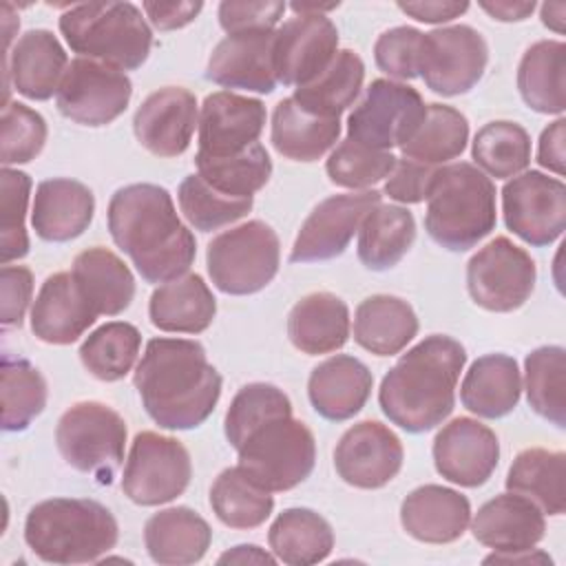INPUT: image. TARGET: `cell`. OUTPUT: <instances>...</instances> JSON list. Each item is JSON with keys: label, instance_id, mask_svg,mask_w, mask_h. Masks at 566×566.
<instances>
[{"label": "cell", "instance_id": "obj_3", "mask_svg": "<svg viewBox=\"0 0 566 566\" xmlns=\"http://www.w3.org/2000/svg\"><path fill=\"white\" fill-rule=\"evenodd\" d=\"M464 363L467 352L455 338L444 334L422 338L385 374L378 389L382 413L409 433L436 429L453 411Z\"/></svg>", "mask_w": 566, "mask_h": 566}, {"label": "cell", "instance_id": "obj_60", "mask_svg": "<svg viewBox=\"0 0 566 566\" xmlns=\"http://www.w3.org/2000/svg\"><path fill=\"white\" fill-rule=\"evenodd\" d=\"M480 9L486 11L493 20L500 22H522L531 18L535 11V2H511V0H495V2H480Z\"/></svg>", "mask_w": 566, "mask_h": 566}, {"label": "cell", "instance_id": "obj_36", "mask_svg": "<svg viewBox=\"0 0 566 566\" xmlns=\"http://www.w3.org/2000/svg\"><path fill=\"white\" fill-rule=\"evenodd\" d=\"M517 88L528 108L562 117L566 108V44L562 40L531 44L517 66Z\"/></svg>", "mask_w": 566, "mask_h": 566}, {"label": "cell", "instance_id": "obj_24", "mask_svg": "<svg viewBox=\"0 0 566 566\" xmlns=\"http://www.w3.org/2000/svg\"><path fill=\"white\" fill-rule=\"evenodd\" d=\"M97 312L80 292L71 272H55L42 283L31 307V332L49 345H71L95 323Z\"/></svg>", "mask_w": 566, "mask_h": 566}, {"label": "cell", "instance_id": "obj_62", "mask_svg": "<svg viewBox=\"0 0 566 566\" xmlns=\"http://www.w3.org/2000/svg\"><path fill=\"white\" fill-rule=\"evenodd\" d=\"M484 564H553L548 553L539 548H524V551H493L489 557H484Z\"/></svg>", "mask_w": 566, "mask_h": 566}, {"label": "cell", "instance_id": "obj_44", "mask_svg": "<svg viewBox=\"0 0 566 566\" xmlns=\"http://www.w3.org/2000/svg\"><path fill=\"white\" fill-rule=\"evenodd\" d=\"M469 142L467 117L447 104H427V115L413 137L400 146L402 155L429 166L444 164L464 153Z\"/></svg>", "mask_w": 566, "mask_h": 566}, {"label": "cell", "instance_id": "obj_9", "mask_svg": "<svg viewBox=\"0 0 566 566\" xmlns=\"http://www.w3.org/2000/svg\"><path fill=\"white\" fill-rule=\"evenodd\" d=\"M55 444L69 467L111 484L124 460L126 422L104 402H75L57 420Z\"/></svg>", "mask_w": 566, "mask_h": 566}, {"label": "cell", "instance_id": "obj_5", "mask_svg": "<svg viewBox=\"0 0 566 566\" xmlns=\"http://www.w3.org/2000/svg\"><path fill=\"white\" fill-rule=\"evenodd\" d=\"M495 221L491 177L469 161L436 168L427 192L424 228L438 245L451 252L471 250L491 234Z\"/></svg>", "mask_w": 566, "mask_h": 566}, {"label": "cell", "instance_id": "obj_16", "mask_svg": "<svg viewBox=\"0 0 566 566\" xmlns=\"http://www.w3.org/2000/svg\"><path fill=\"white\" fill-rule=\"evenodd\" d=\"M382 199L378 190H358L323 199L303 221L292 252V263H314L340 256L358 232L365 214Z\"/></svg>", "mask_w": 566, "mask_h": 566}, {"label": "cell", "instance_id": "obj_26", "mask_svg": "<svg viewBox=\"0 0 566 566\" xmlns=\"http://www.w3.org/2000/svg\"><path fill=\"white\" fill-rule=\"evenodd\" d=\"M95 212V197L88 186L66 177H53L38 184L31 208L35 234L51 243L77 239L88 230Z\"/></svg>", "mask_w": 566, "mask_h": 566}, {"label": "cell", "instance_id": "obj_10", "mask_svg": "<svg viewBox=\"0 0 566 566\" xmlns=\"http://www.w3.org/2000/svg\"><path fill=\"white\" fill-rule=\"evenodd\" d=\"M427 115L422 95L402 82L378 77L347 117V137L371 150L405 146Z\"/></svg>", "mask_w": 566, "mask_h": 566}, {"label": "cell", "instance_id": "obj_42", "mask_svg": "<svg viewBox=\"0 0 566 566\" xmlns=\"http://www.w3.org/2000/svg\"><path fill=\"white\" fill-rule=\"evenodd\" d=\"M142 349V334L126 321H111L91 332L82 347L84 369L104 382L122 380L135 365Z\"/></svg>", "mask_w": 566, "mask_h": 566}, {"label": "cell", "instance_id": "obj_48", "mask_svg": "<svg viewBox=\"0 0 566 566\" xmlns=\"http://www.w3.org/2000/svg\"><path fill=\"white\" fill-rule=\"evenodd\" d=\"M179 210L186 221L201 232H212L243 219L254 203V197H228L208 186L199 175H188L177 190Z\"/></svg>", "mask_w": 566, "mask_h": 566}, {"label": "cell", "instance_id": "obj_8", "mask_svg": "<svg viewBox=\"0 0 566 566\" xmlns=\"http://www.w3.org/2000/svg\"><path fill=\"white\" fill-rule=\"evenodd\" d=\"M281 243L259 219L217 234L206 250V268L217 290L232 296L261 292L279 272Z\"/></svg>", "mask_w": 566, "mask_h": 566}, {"label": "cell", "instance_id": "obj_32", "mask_svg": "<svg viewBox=\"0 0 566 566\" xmlns=\"http://www.w3.org/2000/svg\"><path fill=\"white\" fill-rule=\"evenodd\" d=\"M522 394V376L515 358L486 354L471 363L460 385L462 405L478 418L495 420L511 413Z\"/></svg>", "mask_w": 566, "mask_h": 566}, {"label": "cell", "instance_id": "obj_27", "mask_svg": "<svg viewBox=\"0 0 566 566\" xmlns=\"http://www.w3.org/2000/svg\"><path fill=\"white\" fill-rule=\"evenodd\" d=\"M371 387L374 376L365 363L347 354H336L312 369L307 396L318 416L343 422L365 407Z\"/></svg>", "mask_w": 566, "mask_h": 566}, {"label": "cell", "instance_id": "obj_50", "mask_svg": "<svg viewBox=\"0 0 566 566\" xmlns=\"http://www.w3.org/2000/svg\"><path fill=\"white\" fill-rule=\"evenodd\" d=\"M0 188V261L9 265L29 252L24 217L31 197V177L15 168H2Z\"/></svg>", "mask_w": 566, "mask_h": 566}, {"label": "cell", "instance_id": "obj_45", "mask_svg": "<svg viewBox=\"0 0 566 566\" xmlns=\"http://www.w3.org/2000/svg\"><path fill=\"white\" fill-rule=\"evenodd\" d=\"M471 157L486 177H515L531 164V135L515 122H489L475 133Z\"/></svg>", "mask_w": 566, "mask_h": 566}, {"label": "cell", "instance_id": "obj_21", "mask_svg": "<svg viewBox=\"0 0 566 566\" xmlns=\"http://www.w3.org/2000/svg\"><path fill=\"white\" fill-rule=\"evenodd\" d=\"M197 126V97L184 86H164L150 93L133 117L137 142L155 157L184 155Z\"/></svg>", "mask_w": 566, "mask_h": 566}, {"label": "cell", "instance_id": "obj_25", "mask_svg": "<svg viewBox=\"0 0 566 566\" xmlns=\"http://www.w3.org/2000/svg\"><path fill=\"white\" fill-rule=\"evenodd\" d=\"M469 522L467 495L442 484H422L400 504L402 528L424 544H451L464 535Z\"/></svg>", "mask_w": 566, "mask_h": 566}, {"label": "cell", "instance_id": "obj_47", "mask_svg": "<svg viewBox=\"0 0 566 566\" xmlns=\"http://www.w3.org/2000/svg\"><path fill=\"white\" fill-rule=\"evenodd\" d=\"M2 429H27L46 407V380L38 367L24 358H2Z\"/></svg>", "mask_w": 566, "mask_h": 566}, {"label": "cell", "instance_id": "obj_14", "mask_svg": "<svg viewBox=\"0 0 566 566\" xmlns=\"http://www.w3.org/2000/svg\"><path fill=\"white\" fill-rule=\"evenodd\" d=\"M502 214L506 228L524 243L551 245L566 228V186L539 170L520 172L502 188Z\"/></svg>", "mask_w": 566, "mask_h": 566}, {"label": "cell", "instance_id": "obj_20", "mask_svg": "<svg viewBox=\"0 0 566 566\" xmlns=\"http://www.w3.org/2000/svg\"><path fill=\"white\" fill-rule=\"evenodd\" d=\"M497 436L473 418H453L433 438L436 471L458 486H482L497 469Z\"/></svg>", "mask_w": 566, "mask_h": 566}, {"label": "cell", "instance_id": "obj_63", "mask_svg": "<svg viewBox=\"0 0 566 566\" xmlns=\"http://www.w3.org/2000/svg\"><path fill=\"white\" fill-rule=\"evenodd\" d=\"M564 15H566V4L564 2H544L539 7V18L542 24L548 27L555 33H564Z\"/></svg>", "mask_w": 566, "mask_h": 566}, {"label": "cell", "instance_id": "obj_2", "mask_svg": "<svg viewBox=\"0 0 566 566\" xmlns=\"http://www.w3.org/2000/svg\"><path fill=\"white\" fill-rule=\"evenodd\" d=\"M133 385L155 424L186 431L203 424L221 396V376L206 349L188 338H150Z\"/></svg>", "mask_w": 566, "mask_h": 566}, {"label": "cell", "instance_id": "obj_17", "mask_svg": "<svg viewBox=\"0 0 566 566\" xmlns=\"http://www.w3.org/2000/svg\"><path fill=\"white\" fill-rule=\"evenodd\" d=\"M405 460L400 438L378 420L349 427L336 449L334 469L338 478L356 489H380L389 484Z\"/></svg>", "mask_w": 566, "mask_h": 566}, {"label": "cell", "instance_id": "obj_39", "mask_svg": "<svg viewBox=\"0 0 566 566\" xmlns=\"http://www.w3.org/2000/svg\"><path fill=\"white\" fill-rule=\"evenodd\" d=\"M416 239L413 214L396 203H378L358 228V259L365 268L382 272L394 268Z\"/></svg>", "mask_w": 566, "mask_h": 566}, {"label": "cell", "instance_id": "obj_35", "mask_svg": "<svg viewBox=\"0 0 566 566\" xmlns=\"http://www.w3.org/2000/svg\"><path fill=\"white\" fill-rule=\"evenodd\" d=\"M340 137L338 117H321L301 108L294 97L281 99L272 111L270 139L279 155L292 161H316Z\"/></svg>", "mask_w": 566, "mask_h": 566}, {"label": "cell", "instance_id": "obj_55", "mask_svg": "<svg viewBox=\"0 0 566 566\" xmlns=\"http://www.w3.org/2000/svg\"><path fill=\"white\" fill-rule=\"evenodd\" d=\"M433 175H436V166H429L409 157L396 159L382 192L398 203H420L427 199Z\"/></svg>", "mask_w": 566, "mask_h": 566}, {"label": "cell", "instance_id": "obj_61", "mask_svg": "<svg viewBox=\"0 0 566 566\" xmlns=\"http://www.w3.org/2000/svg\"><path fill=\"white\" fill-rule=\"evenodd\" d=\"M217 564H276V557L256 544H239L219 555Z\"/></svg>", "mask_w": 566, "mask_h": 566}, {"label": "cell", "instance_id": "obj_34", "mask_svg": "<svg viewBox=\"0 0 566 566\" xmlns=\"http://www.w3.org/2000/svg\"><path fill=\"white\" fill-rule=\"evenodd\" d=\"M418 334L413 307L391 294H374L360 301L354 314V340L376 354H400Z\"/></svg>", "mask_w": 566, "mask_h": 566}, {"label": "cell", "instance_id": "obj_53", "mask_svg": "<svg viewBox=\"0 0 566 566\" xmlns=\"http://www.w3.org/2000/svg\"><path fill=\"white\" fill-rule=\"evenodd\" d=\"M422 33L413 27H394L378 35L374 44L376 66L396 80L418 77V53Z\"/></svg>", "mask_w": 566, "mask_h": 566}, {"label": "cell", "instance_id": "obj_4", "mask_svg": "<svg viewBox=\"0 0 566 566\" xmlns=\"http://www.w3.org/2000/svg\"><path fill=\"white\" fill-rule=\"evenodd\" d=\"M117 537L113 513L86 497L38 502L24 520V542L46 564H97L115 548Z\"/></svg>", "mask_w": 566, "mask_h": 566}, {"label": "cell", "instance_id": "obj_19", "mask_svg": "<svg viewBox=\"0 0 566 566\" xmlns=\"http://www.w3.org/2000/svg\"><path fill=\"white\" fill-rule=\"evenodd\" d=\"M265 104L232 91L210 93L199 113V157H230L259 144L265 128Z\"/></svg>", "mask_w": 566, "mask_h": 566}, {"label": "cell", "instance_id": "obj_33", "mask_svg": "<svg viewBox=\"0 0 566 566\" xmlns=\"http://www.w3.org/2000/svg\"><path fill=\"white\" fill-rule=\"evenodd\" d=\"M71 274L97 316L122 314L135 296V276L130 268L102 245L80 252Z\"/></svg>", "mask_w": 566, "mask_h": 566}, {"label": "cell", "instance_id": "obj_38", "mask_svg": "<svg viewBox=\"0 0 566 566\" xmlns=\"http://www.w3.org/2000/svg\"><path fill=\"white\" fill-rule=\"evenodd\" d=\"M566 453L548 449H524L506 473V491L531 500L546 515H562L566 509Z\"/></svg>", "mask_w": 566, "mask_h": 566}, {"label": "cell", "instance_id": "obj_23", "mask_svg": "<svg viewBox=\"0 0 566 566\" xmlns=\"http://www.w3.org/2000/svg\"><path fill=\"white\" fill-rule=\"evenodd\" d=\"M69 57L60 40L46 29L20 35L4 57V88L9 84L27 99L44 102L57 93Z\"/></svg>", "mask_w": 566, "mask_h": 566}, {"label": "cell", "instance_id": "obj_22", "mask_svg": "<svg viewBox=\"0 0 566 566\" xmlns=\"http://www.w3.org/2000/svg\"><path fill=\"white\" fill-rule=\"evenodd\" d=\"M206 77L223 88L272 93L279 84L274 73V29L226 35L210 53Z\"/></svg>", "mask_w": 566, "mask_h": 566}, {"label": "cell", "instance_id": "obj_37", "mask_svg": "<svg viewBox=\"0 0 566 566\" xmlns=\"http://www.w3.org/2000/svg\"><path fill=\"white\" fill-rule=\"evenodd\" d=\"M268 544L276 562L312 566L325 562L334 548L329 522L312 509H285L268 531Z\"/></svg>", "mask_w": 566, "mask_h": 566}, {"label": "cell", "instance_id": "obj_41", "mask_svg": "<svg viewBox=\"0 0 566 566\" xmlns=\"http://www.w3.org/2000/svg\"><path fill=\"white\" fill-rule=\"evenodd\" d=\"M210 506L221 524L250 531L272 515L274 497L237 464L223 469L214 478L210 486Z\"/></svg>", "mask_w": 566, "mask_h": 566}, {"label": "cell", "instance_id": "obj_1", "mask_svg": "<svg viewBox=\"0 0 566 566\" xmlns=\"http://www.w3.org/2000/svg\"><path fill=\"white\" fill-rule=\"evenodd\" d=\"M106 221L115 245L146 283H168L188 274L197 256V241L181 223L166 188L130 184L115 190Z\"/></svg>", "mask_w": 566, "mask_h": 566}, {"label": "cell", "instance_id": "obj_29", "mask_svg": "<svg viewBox=\"0 0 566 566\" xmlns=\"http://www.w3.org/2000/svg\"><path fill=\"white\" fill-rule=\"evenodd\" d=\"M212 531L208 522L188 506H170L148 517L144 546L155 564L188 566L208 553Z\"/></svg>", "mask_w": 566, "mask_h": 566}, {"label": "cell", "instance_id": "obj_12", "mask_svg": "<svg viewBox=\"0 0 566 566\" xmlns=\"http://www.w3.org/2000/svg\"><path fill=\"white\" fill-rule=\"evenodd\" d=\"M489 46L480 31L469 24L440 27L422 33L418 77L442 97L469 93L484 75Z\"/></svg>", "mask_w": 566, "mask_h": 566}, {"label": "cell", "instance_id": "obj_57", "mask_svg": "<svg viewBox=\"0 0 566 566\" xmlns=\"http://www.w3.org/2000/svg\"><path fill=\"white\" fill-rule=\"evenodd\" d=\"M148 22L157 31H175L190 24L203 9V2H153L142 4Z\"/></svg>", "mask_w": 566, "mask_h": 566}, {"label": "cell", "instance_id": "obj_59", "mask_svg": "<svg viewBox=\"0 0 566 566\" xmlns=\"http://www.w3.org/2000/svg\"><path fill=\"white\" fill-rule=\"evenodd\" d=\"M398 9L407 15H411L418 22L427 24H442L460 18L467 9L469 2H458V0H420V2H398Z\"/></svg>", "mask_w": 566, "mask_h": 566}, {"label": "cell", "instance_id": "obj_46", "mask_svg": "<svg viewBox=\"0 0 566 566\" xmlns=\"http://www.w3.org/2000/svg\"><path fill=\"white\" fill-rule=\"evenodd\" d=\"M197 175L214 190L228 197H254L272 175V159L263 144H254L239 155L230 157H199L195 155Z\"/></svg>", "mask_w": 566, "mask_h": 566}, {"label": "cell", "instance_id": "obj_6", "mask_svg": "<svg viewBox=\"0 0 566 566\" xmlns=\"http://www.w3.org/2000/svg\"><path fill=\"white\" fill-rule=\"evenodd\" d=\"M60 33L77 57L119 71L139 69L153 46V31L133 2L71 4L60 15Z\"/></svg>", "mask_w": 566, "mask_h": 566}, {"label": "cell", "instance_id": "obj_30", "mask_svg": "<svg viewBox=\"0 0 566 566\" xmlns=\"http://www.w3.org/2000/svg\"><path fill=\"white\" fill-rule=\"evenodd\" d=\"M217 314V298L195 272L159 285L148 301L150 323L170 334H201Z\"/></svg>", "mask_w": 566, "mask_h": 566}, {"label": "cell", "instance_id": "obj_13", "mask_svg": "<svg viewBox=\"0 0 566 566\" xmlns=\"http://www.w3.org/2000/svg\"><path fill=\"white\" fill-rule=\"evenodd\" d=\"M537 268L531 254L509 237H495L467 263V287L475 305L513 312L533 294Z\"/></svg>", "mask_w": 566, "mask_h": 566}, {"label": "cell", "instance_id": "obj_40", "mask_svg": "<svg viewBox=\"0 0 566 566\" xmlns=\"http://www.w3.org/2000/svg\"><path fill=\"white\" fill-rule=\"evenodd\" d=\"M365 80V64L352 49H340L329 66L312 82L294 88V102L321 117H338L360 95Z\"/></svg>", "mask_w": 566, "mask_h": 566}, {"label": "cell", "instance_id": "obj_15", "mask_svg": "<svg viewBox=\"0 0 566 566\" xmlns=\"http://www.w3.org/2000/svg\"><path fill=\"white\" fill-rule=\"evenodd\" d=\"M133 84L119 69L88 57L69 62L66 73L55 93L57 111L82 126H106L115 122L128 106Z\"/></svg>", "mask_w": 566, "mask_h": 566}, {"label": "cell", "instance_id": "obj_31", "mask_svg": "<svg viewBox=\"0 0 566 566\" xmlns=\"http://www.w3.org/2000/svg\"><path fill=\"white\" fill-rule=\"evenodd\" d=\"M349 329L347 303L332 292L303 296L287 316V336L292 345L307 356L340 349L349 338Z\"/></svg>", "mask_w": 566, "mask_h": 566}, {"label": "cell", "instance_id": "obj_54", "mask_svg": "<svg viewBox=\"0 0 566 566\" xmlns=\"http://www.w3.org/2000/svg\"><path fill=\"white\" fill-rule=\"evenodd\" d=\"M287 4L279 0H226L219 4V24L230 33L272 31L283 18Z\"/></svg>", "mask_w": 566, "mask_h": 566}, {"label": "cell", "instance_id": "obj_49", "mask_svg": "<svg viewBox=\"0 0 566 566\" xmlns=\"http://www.w3.org/2000/svg\"><path fill=\"white\" fill-rule=\"evenodd\" d=\"M283 413H292V402L283 394V389L270 382H250L241 387L234 394L223 422L230 447L237 449L252 429Z\"/></svg>", "mask_w": 566, "mask_h": 566}, {"label": "cell", "instance_id": "obj_56", "mask_svg": "<svg viewBox=\"0 0 566 566\" xmlns=\"http://www.w3.org/2000/svg\"><path fill=\"white\" fill-rule=\"evenodd\" d=\"M2 312L0 321L4 327H20L33 294V274L24 265H2L0 270Z\"/></svg>", "mask_w": 566, "mask_h": 566}, {"label": "cell", "instance_id": "obj_11", "mask_svg": "<svg viewBox=\"0 0 566 566\" xmlns=\"http://www.w3.org/2000/svg\"><path fill=\"white\" fill-rule=\"evenodd\" d=\"M188 449L172 436L142 431L133 438L122 473L124 495L139 506H159L177 500L190 484Z\"/></svg>", "mask_w": 566, "mask_h": 566}, {"label": "cell", "instance_id": "obj_51", "mask_svg": "<svg viewBox=\"0 0 566 566\" xmlns=\"http://www.w3.org/2000/svg\"><path fill=\"white\" fill-rule=\"evenodd\" d=\"M396 164L394 153L371 150L345 137L327 157L325 170L332 184L349 190H369L374 184L389 177Z\"/></svg>", "mask_w": 566, "mask_h": 566}, {"label": "cell", "instance_id": "obj_52", "mask_svg": "<svg viewBox=\"0 0 566 566\" xmlns=\"http://www.w3.org/2000/svg\"><path fill=\"white\" fill-rule=\"evenodd\" d=\"M46 122L40 113L20 102L2 106L0 119V161L4 168L29 164L46 144Z\"/></svg>", "mask_w": 566, "mask_h": 566}, {"label": "cell", "instance_id": "obj_43", "mask_svg": "<svg viewBox=\"0 0 566 566\" xmlns=\"http://www.w3.org/2000/svg\"><path fill=\"white\" fill-rule=\"evenodd\" d=\"M566 352L559 345L533 349L524 360V389L531 409L555 424L566 427Z\"/></svg>", "mask_w": 566, "mask_h": 566}, {"label": "cell", "instance_id": "obj_28", "mask_svg": "<svg viewBox=\"0 0 566 566\" xmlns=\"http://www.w3.org/2000/svg\"><path fill=\"white\" fill-rule=\"evenodd\" d=\"M469 524L473 537L493 551L533 548L546 531L544 513L511 491L484 502Z\"/></svg>", "mask_w": 566, "mask_h": 566}, {"label": "cell", "instance_id": "obj_58", "mask_svg": "<svg viewBox=\"0 0 566 566\" xmlns=\"http://www.w3.org/2000/svg\"><path fill=\"white\" fill-rule=\"evenodd\" d=\"M566 139V119L557 117L553 124H548L542 135H539V144H537V164L551 172H555L557 177H562L566 172V150H564V142Z\"/></svg>", "mask_w": 566, "mask_h": 566}, {"label": "cell", "instance_id": "obj_18", "mask_svg": "<svg viewBox=\"0 0 566 566\" xmlns=\"http://www.w3.org/2000/svg\"><path fill=\"white\" fill-rule=\"evenodd\" d=\"M338 53V29L327 15H294L274 29V73L283 86L318 77Z\"/></svg>", "mask_w": 566, "mask_h": 566}, {"label": "cell", "instance_id": "obj_7", "mask_svg": "<svg viewBox=\"0 0 566 566\" xmlns=\"http://www.w3.org/2000/svg\"><path fill=\"white\" fill-rule=\"evenodd\" d=\"M239 467L270 493L298 486L316 462L314 433L292 413L274 416L252 429L237 447Z\"/></svg>", "mask_w": 566, "mask_h": 566}, {"label": "cell", "instance_id": "obj_64", "mask_svg": "<svg viewBox=\"0 0 566 566\" xmlns=\"http://www.w3.org/2000/svg\"><path fill=\"white\" fill-rule=\"evenodd\" d=\"M338 2H327V4H316V2H292L290 9L296 13V15H325L327 11L336 9Z\"/></svg>", "mask_w": 566, "mask_h": 566}]
</instances>
